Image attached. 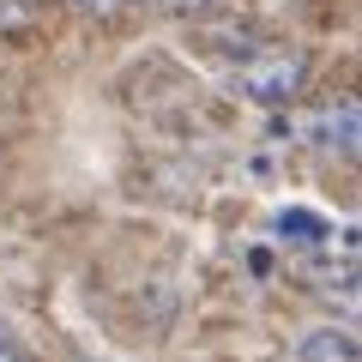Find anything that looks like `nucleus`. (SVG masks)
I'll list each match as a JSON object with an SVG mask.
<instances>
[{"label":"nucleus","instance_id":"39448f33","mask_svg":"<svg viewBox=\"0 0 362 362\" xmlns=\"http://www.w3.org/2000/svg\"><path fill=\"white\" fill-rule=\"evenodd\" d=\"M169 13H206V6H218V0H163Z\"/></svg>","mask_w":362,"mask_h":362},{"label":"nucleus","instance_id":"423d86ee","mask_svg":"<svg viewBox=\"0 0 362 362\" xmlns=\"http://www.w3.org/2000/svg\"><path fill=\"white\" fill-rule=\"evenodd\" d=\"M85 6H97V13H115V6H127V0H85Z\"/></svg>","mask_w":362,"mask_h":362},{"label":"nucleus","instance_id":"20e7f679","mask_svg":"<svg viewBox=\"0 0 362 362\" xmlns=\"http://www.w3.org/2000/svg\"><path fill=\"white\" fill-rule=\"evenodd\" d=\"M0 362H30V356H25V344L13 338V326H6V320H0Z\"/></svg>","mask_w":362,"mask_h":362},{"label":"nucleus","instance_id":"f03ea898","mask_svg":"<svg viewBox=\"0 0 362 362\" xmlns=\"http://www.w3.org/2000/svg\"><path fill=\"white\" fill-rule=\"evenodd\" d=\"M302 139L326 157H344V163H362V97H332L314 115H302Z\"/></svg>","mask_w":362,"mask_h":362},{"label":"nucleus","instance_id":"f257e3e1","mask_svg":"<svg viewBox=\"0 0 362 362\" xmlns=\"http://www.w3.org/2000/svg\"><path fill=\"white\" fill-rule=\"evenodd\" d=\"M223 73H230V85L242 90V97H254V103H290L296 85H302V54L254 42V49H247L242 61H230Z\"/></svg>","mask_w":362,"mask_h":362},{"label":"nucleus","instance_id":"7ed1b4c3","mask_svg":"<svg viewBox=\"0 0 362 362\" xmlns=\"http://www.w3.org/2000/svg\"><path fill=\"white\" fill-rule=\"evenodd\" d=\"M296 362H362V344L344 338L338 326H314V332H302Z\"/></svg>","mask_w":362,"mask_h":362}]
</instances>
